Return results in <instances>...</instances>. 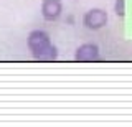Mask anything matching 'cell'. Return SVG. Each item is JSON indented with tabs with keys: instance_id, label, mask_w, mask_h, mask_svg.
<instances>
[{
	"instance_id": "1",
	"label": "cell",
	"mask_w": 132,
	"mask_h": 127,
	"mask_svg": "<svg viewBox=\"0 0 132 127\" xmlns=\"http://www.w3.org/2000/svg\"><path fill=\"white\" fill-rule=\"evenodd\" d=\"M28 50L38 61H55L58 58V48L51 43V38L45 30H33L27 38Z\"/></svg>"
},
{
	"instance_id": "3",
	"label": "cell",
	"mask_w": 132,
	"mask_h": 127,
	"mask_svg": "<svg viewBox=\"0 0 132 127\" xmlns=\"http://www.w3.org/2000/svg\"><path fill=\"white\" fill-rule=\"evenodd\" d=\"M63 13V2L61 0H43L41 2V17L46 22H55Z\"/></svg>"
},
{
	"instance_id": "5",
	"label": "cell",
	"mask_w": 132,
	"mask_h": 127,
	"mask_svg": "<svg viewBox=\"0 0 132 127\" xmlns=\"http://www.w3.org/2000/svg\"><path fill=\"white\" fill-rule=\"evenodd\" d=\"M114 12H116L117 17H124V15H126V0H116Z\"/></svg>"
},
{
	"instance_id": "2",
	"label": "cell",
	"mask_w": 132,
	"mask_h": 127,
	"mask_svg": "<svg viewBox=\"0 0 132 127\" xmlns=\"http://www.w3.org/2000/svg\"><path fill=\"white\" fill-rule=\"evenodd\" d=\"M107 23V13L101 9H91L82 17V25L91 31H97L104 28Z\"/></svg>"
},
{
	"instance_id": "4",
	"label": "cell",
	"mask_w": 132,
	"mask_h": 127,
	"mask_svg": "<svg viewBox=\"0 0 132 127\" xmlns=\"http://www.w3.org/2000/svg\"><path fill=\"white\" fill-rule=\"evenodd\" d=\"M76 61H96L99 60V46L96 43H82L74 53Z\"/></svg>"
}]
</instances>
